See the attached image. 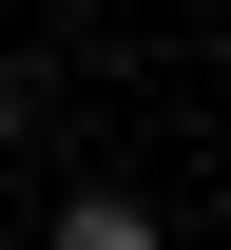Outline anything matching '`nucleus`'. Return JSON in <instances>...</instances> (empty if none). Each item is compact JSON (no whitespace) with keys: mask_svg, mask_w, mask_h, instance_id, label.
I'll return each mask as SVG.
<instances>
[{"mask_svg":"<svg viewBox=\"0 0 231 250\" xmlns=\"http://www.w3.org/2000/svg\"><path fill=\"white\" fill-rule=\"evenodd\" d=\"M58 250H154V212H135V192H77V212H58Z\"/></svg>","mask_w":231,"mask_h":250,"instance_id":"nucleus-1","label":"nucleus"}]
</instances>
